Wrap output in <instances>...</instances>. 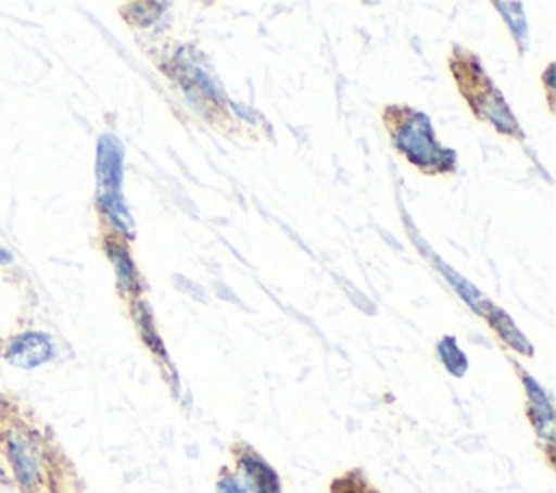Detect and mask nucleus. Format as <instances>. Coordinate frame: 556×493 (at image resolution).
I'll list each match as a JSON object with an SVG mask.
<instances>
[{
  "instance_id": "9d476101",
  "label": "nucleus",
  "mask_w": 556,
  "mask_h": 493,
  "mask_svg": "<svg viewBox=\"0 0 556 493\" xmlns=\"http://www.w3.org/2000/svg\"><path fill=\"white\" fill-rule=\"evenodd\" d=\"M437 350H439V356H441L445 369H447L452 376H456V378L465 376V371H467V367H469V361H467L465 352L456 345V339H454V337H443V339L439 341Z\"/></svg>"
},
{
  "instance_id": "423d86ee",
  "label": "nucleus",
  "mask_w": 556,
  "mask_h": 493,
  "mask_svg": "<svg viewBox=\"0 0 556 493\" xmlns=\"http://www.w3.org/2000/svg\"><path fill=\"white\" fill-rule=\"evenodd\" d=\"M473 106V111L482 117H486L493 126H497L502 132H517V122L513 119L508 106L504 104L502 96L489 85H484V89L471 93V98H467Z\"/></svg>"
},
{
  "instance_id": "6e6552de",
  "label": "nucleus",
  "mask_w": 556,
  "mask_h": 493,
  "mask_svg": "<svg viewBox=\"0 0 556 493\" xmlns=\"http://www.w3.org/2000/svg\"><path fill=\"white\" fill-rule=\"evenodd\" d=\"M432 254V252H430ZM432 263H437V267L441 269V274L452 282V287L456 289V293L476 311V313H482V315H486V311L491 308V302L471 285V282H467L463 276H458V271H454L450 265H445L439 256H434L432 254Z\"/></svg>"
},
{
  "instance_id": "39448f33",
  "label": "nucleus",
  "mask_w": 556,
  "mask_h": 493,
  "mask_svg": "<svg viewBox=\"0 0 556 493\" xmlns=\"http://www.w3.org/2000/svg\"><path fill=\"white\" fill-rule=\"evenodd\" d=\"M237 460L250 493H280L278 473L256 452H252L250 447H243Z\"/></svg>"
},
{
  "instance_id": "9b49d317",
  "label": "nucleus",
  "mask_w": 556,
  "mask_h": 493,
  "mask_svg": "<svg viewBox=\"0 0 556 493\" xmlns=\"http://www.w3.org/2000/svg\"><path fill=\"white\" fill-rule=\"evenodd\" d=\"M106 252H109V258L111 263L115 265V271H117V280H119V287L130 291L137 282V271H135V265L128 256V252L115 243H109L106 245Z\"/></svg>"
},
{
  "instance_id": "20e7f679",
  "label": "nucleus",
  "mask_w": 556,
  "mask_h": 493,
  "mask_svg": "<svg viewBox=\"0 0 556 493\" xmlns=\"http://www.w3.org/2000/svg\"><path fill=\"white\" fill-rule=\"evenodd\" d=\"M0 356L13 367L35 369L54 356V343L48 334L28 330V332H20V334H13L11 339H7Z\"/></svg>"
},
{
  "instance_id": "f03ea898",
  "label": "nucleus",
  "mask_w": 556,
  "mask_h": 493,
  "mask_svg": "<svg viewBox=\"0 0 556 493\" xmlns=\"http://www.w3.org/2000/svg\"><path fill=\"white\" fill-rule=\"evenodd\" d=\"M122 163H124V148L115 135H102L98 139L96 152V178H98V200L102 211L109 219L130 232L132 217L122 198Z\"/></svg>"
},
{
  "instance_id": "1a4fd4ad",
  "label": "nucleus",
  "mask_w": 556,
  "mask_h": 493,
  "mask_svg": "<svg viewBox=\"0 0 556 493\" xmlns=\"http://www.w3.org/2000/svg\"><path fill=\"white\" fill-rule=\"evenodd\" d=\"M486 317H489L491 326L495 328V332L502 337V341H506L513 350H517V352H521V354H532L530 343L526 341V337L517 330V326L510 321V317H508L504 311L491 306V308L486 311Z\"/></svg>"
},
{
  "instance_id": "4468645a",
  "label": "nucleus",
  "mask_w": 556,
  "mask_h": 493,
  "mask_svg": "<svg viewBox=\"0 0 556 493\" xmlns=\"http://www.w3.org/2000/svg\"><path fill=\"white\" fill-rule=\"evenodd\" d=\"M9 261H11V254L0 248V263H9Z\"/></svg>"
},
{
  "instance_id": "2eb2a0df",
  "label": "nucleus",
  "mask_w": 556,
  "mask_h": 493,
  "mask_svg": "<svg viewBox=\"0 0 556 493\" xmlns=\"http://www.w3.org/2000/svg\"><path fill=\"white\" fill-rule=\"evenodd\" d=\"M339 493V491H337ZM345 493H376L374 489H369V491H356V489H350V491H345Z\"/></svg>"
},
{
  "instance_id": "0eeeda50",
  "label": "nucleus",
  "mask_w": 556,
  "mask_h": 493,
  "mask_svg": "<svg viewBox=\"0 0 556 493\" xmlns=\"http://www.w3.org/2000/svg\"><path fill=\"white\" fill-rule=\"evenodd\" d=\"M521 380H523L526 393H528V415L536 428V434L545 441H552V428H554L552 402H549L547 393L543 391V387L534 378H530L526 371H521Z\"/></svg>"
},
{
  "instance_id": "ddd939ff",
  "label": "nucleus",
  "mask_w": 556,
  "mask_h": 493,
  "mask_svg": "<svg viewBox=\"0 0 556 493\" xmlns=\"http://www.w3.org/2000/svg\"><path fill=\"white\" fill-rule=\"evenodd\" d=\"M217 493H250L248 486L235 473H222L217 480Z\"/></svg>"
},
{
  "instance_id": "7ed1b4c3",
  "label": "nucleus",
  "mask_w": 556,
  "mask_h": 493,
  "mask_svg": "<svg viewBox=\"0 0 556 493\" xmlns=\"http://www.w3.org/2000/svg\"><path fill=\"white\" fill-rule=\"evenodd\" d=\"M393 141L400 152L421 169L454 167V152L437 143L430 119L424 113L410 111L406 117H402L393 130Z\"/></svg>"
},
{
  "instance_id": "f8f14e48",
  "label": "nucleus",
  "mask_w": 556,
  "mask_h": 493,
  "mask_svg": "<svg viewBox=\"0 0 556 493\" xmlns=\"http://www.w3.org/2000/svg\"><path fill=\"white\" fill-rule=\"evenodd\" d=\"M497 7L502 9V15L506 17L515 39L519 41V48H523L526 41H528V30H526V20H523L521 4H517V2H497Z\"/></svg>"
},
{
  "instance_id": "f257e3e1",
  "label": "nucleus",
  "mask_w": 556,
  "mask_h": 493,
  "mask_svg": "<svg viewBox=\"0 0 556 493\" xmlns=\"http://www.w3.org/2000/svg\"><path fill=\"white\" fill-rule=\"evenodd\" d=\"M0 473L15 493H41L48 484V454L41 432L0 395Z\"/></svg>"
},
{
  "instance_id": "dca6fc26",
  "label": "nucleus",
  "mask_w": 556,
  "mask_h": 493,
  "mask_svg": "<svg viewBox=\"0 0 556 493\" xmlns=\"http://www.w3.org/2000/svg\"><path fill=\"white\" fill-rule=\"evenodd\" d=\"M2 345H4V339L0 337V354H2Z\"/></svg>"
}]
</instances>
